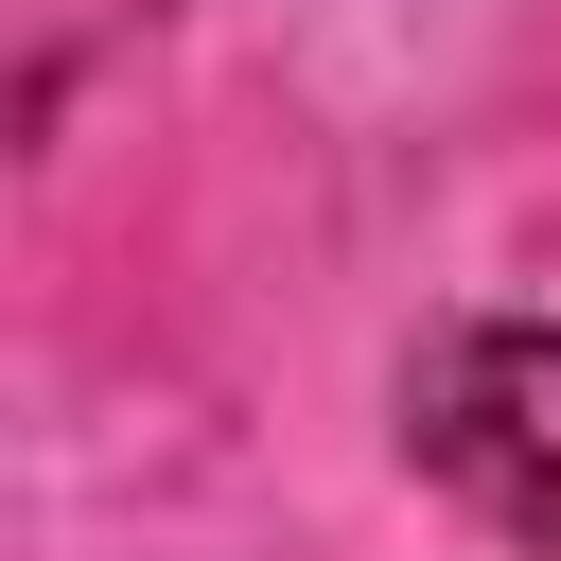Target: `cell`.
Returning <instances> with one entry per match:
<instances>
[{"mask_svg": "<svg viewBox=\"0 0 561 561\" xmlns=\"http://www.w3.org/2000/svg\"><path fill=\"white\" fill-rule=\"evenodd\" d=\"M403 456L526 561H561V333L543 316H438L403 351Z\"/></svg>", "mask_w": 561, "mask_h": 561, "instance_id": "1", "label": "cell"}]
</instances>
